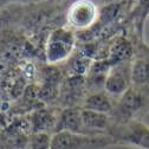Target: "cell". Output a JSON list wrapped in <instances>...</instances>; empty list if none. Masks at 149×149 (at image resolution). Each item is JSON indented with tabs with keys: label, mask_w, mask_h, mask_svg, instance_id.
I'll use <instances>...</instances> for the list:
<instances>
[{
	"label": "cell",
	"mask_w": 149,
	"mask_h": 149,
	"mask_svg": "<svg viewBox=\"0 0 149 149\" xmlns=\"http://www.w3.org/2000/svg\"><path fill=\"white\" fill-rule=\"evenodd\" d=\"M129 37V36H128ZM133 40L134 52L130 62L132 85L149 88V45L144 38H130Z\"/></svg>",
	"instance_id": "6"
},
{
	"label": "cell",
	"mask_w": 149,
	"mask_h": 149,
	"mask_svg": "<svg viewBox=\"0 0 149 149\" xmlns=\"http://www.w3.org/2000/svg\"><path fill=\"white\" fill-rule=\"evenodd\" d=\"M81 120L86 135H108L114 121L110 115L81 108ZM109 136V135H108Z\"/></svg>",
	"instance_id": "9"
},
{
	"label": "cell",
	"mask_w": 149,
	"mask_h": 149,
	"mask_svg": "<svg viewBox=\"0 0 149 149\" xmlns=\"http://www.w3.org/2000/svg\"><path fill=\"white\" fill-rule=\"evenodd\" d=\"M149 18V0H134L129 13L117 25L115 33H125L132 38H144V26Z\"/></svg>",
	"instance_id": "7"
},
{
	"label": "cell",
	"mask_w": 149,
	"mask_h": 149,
	"mask_svg": "<svg viewBox=\"0 0 149 149\" xmlns=\"http://www.w3.org/2000/svg\"><path fill=\"white\" fill-rule=\"evenodd\" d=\"M98 17L100 6L94 0H72L65 13V26L74 31L76 34L82 33L94 26Z\"/></svg>",
	"instance_id": "5"
},
{
	"label": "cell",
	"mask_w": 149,
	"mask_h": 149,
	"mask_svg": "<svg viewBox=\"0 0 149 149\" xmlns=\"http://www.w3.org/2000/svg\"><path fill=\"white\" fill-rule=\"evenodd\" d=\"M115 103L116 100L108 95L104 90H97V91H90L89 94L84 96L81 108L111 116L115 108Z\"/></svg>",
	"instance_id": "11"
},
{
	"label": "cell",
	"mask_w": 149,
	"mask_h": 149,
	"mask_svg": "<svg viewBox=\"0 0 149 149\" xmlns=\"http://www.w3.org/2000/svg\"><path fill=\"white\" fill-rule=\"evenodd\" d=\"M77 43V34L68 26L52 30L45 44V59L49 64H59L68 61Z\"/></svg>",
	"instance_id": "2"
},
{
	"label": "cell",
	"mask_w": 149,
	"mask_h": 149,
	"mask_svg": "<svg viewBox=\"0 0 149 149\" xmlns=\"http://www.w3.org/2000/svg\"><path fill=\"white\" fill-rule=\"evenodd\" d=\"M130 62H124L110 66L105 74L103 90L115 100L121 97L132 86Z\"/></svg>",
	"instance_id": "8"
},
{
	"label": "cell",
	"mask_w": 149,
	"mask_h": 149,
	"mask_svg": "<svg viewBox=\"0 0 149 149\" xmlns=\"http://www.w3.org/2000/svg\"><path fill=\"white\" fill-rule=\"evenodd\" d=\"M56 132H69L86 135L81 120V107L64 108L57 116L53 133Z\"/></svg>",
	"instance_id": "10"
},
{
	"label": "cell",
	"mask_w": 149,
	"mask_h": 149,
	"mask_svg": "<svg viewBox=\"0 0 149 149\" xmlns=\"http://www.w3.org/2000/svg\"><path fill=\"white\" fill-rule=\"evenodd\" d=\"M149 115V88L130 86L116 100L111 118L115 123L142 121Z\"/></svg>",
	"instance_id": "1"
},
{
	"label": "cell",
	"mask_w": 149,
	"mask_h": 149,
	"mask_svg": "<svg viewBox=\"0 0 149 149\" xmlns=\"http://www.w3.org/2000/svg\"><path fill=\"white\" fill-rule=\"evenodd\" d=\"M46 1H51V0H0V11L12 4H40Z\"/></svg>",
	"instance_id": "13"
},
{
	"label": "cell",
	"mask_w": 149,
	"mask_h": 149,
	"mask_svg": "<svg viewBox=\"0 0 149 149\" xmlns=\"http://www.w3.org/2000/svg\"><path fill=\"white\" fill-rule=\"evenodd\" d=\"M115 146L108 135L91 136L69 132H56L51 135L50 149H105Z\"/></svg>",
	"instance_id": "4"
},
{
	"label": "cell",
	"mask_w": 149,
	"mask_h": 149,
	"mask_svg": "<svg viewBox=\"0 0 149 149\" xmlns=\"http://www.w3.org/2000/svg\"><path fill=\"white\" fill-rule=\"evenodd\" d=\"M115 146H127L136 149H149V125L143 121L113 123L109 134Z\"/></svg>",
	"instance_id": "3"
},
{
	"label": "cell",
	"mask_w": 149,
	"mask_h": 149,
	"mask_svg": "<svg viewBox=\"0 0 149 149\" xmlns=\"http://www.w3.org/2000/svg\"><path fill=\"white\" fill-rule=\"evenodd\" d=\"M94 1L100 6H107V5H114V4H118V3H122L124 0H94Z\"/></svg>",
	"instance_id": "14"
},
{
	"label": "cell",
	"mask_w": 149,
	"mask_h": 149,
	"mask_svg": "<svg viewBox=\"0 0 149 149\" xmlns=\"http://www.w3.org/2000/svg\"><path fill=\"white\" fill-rule=\"evenodd\" d=\"M51 135L49 133H34L30 141V149H50Z\"/></svg>",
	"instance_id": "12"
}]
</instances>
